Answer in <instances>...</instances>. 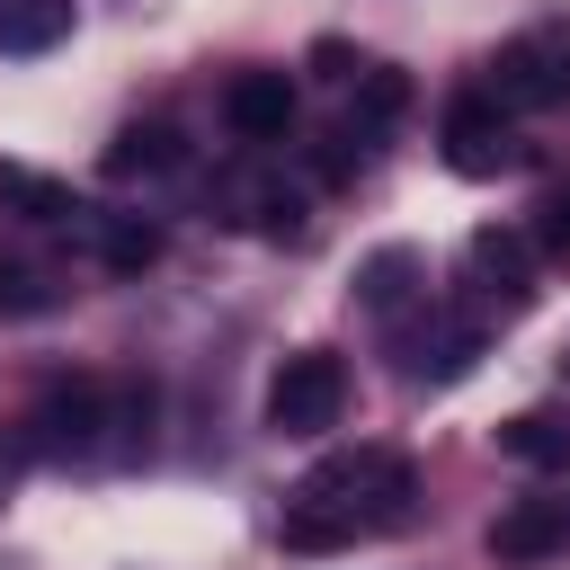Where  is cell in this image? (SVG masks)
<instances>
[{
  "label": "cell",
  "instance_id": "1",
  "mask_svg": "<svg viewBox=\"0 0 570 570\" xmlns=\"http://www.w3.org/2000/svg\"><path fill=\"white\" fill-rule=\"evenodd\" d=\"M410 508H419L410 454L356 445V454H330V463L303 472V490L285 499V525H276V534H285V552H347V543H365V534L410 525Z\"/></svg>",
  "mask_w": 570,
  "mask_h": 570
},
{
  "label": "cell",
  "instance_id": "2",
  "mask_svg": "<svg viewBox=\"0 0 570 570\" xmlns=\"http://www.w3.org/2000/svg\"><path fill=\"white\" fill-rule=\"evenodd\" d=\"M338 410H347V365L330 347H294L267 383V428L276 436H321V428H338Z\"/></svg>",
  "mask_w": 570,
  "mask_h": 570
},
{
  "label": "cell",
  "instance_id": "3",
  "mask_svg": "<svg viewBox=\"0 0 570 570\" xmlns=\"http://www.w3.org/2000/svg\"><path fill=\"white\" fill-rule=\"evenodd\" d=\"M499 98L508 107H570V18H543L499 45Z\"/></svg>",
  "mask_w": 570,
  "mask_h": 570
},
{
  "label": "cell",
  "instance_id": "4",
  "mask_svg": "<svg viewBox=\"0 0 570 570\" xmlns=\"http://www.w3.org/2000/svg\"><path fill=\"white\" fill-rule=\"evenodd\" d=\"M436 142H445V169H463V178H499V169L517 160L508 98H499V89H463V98H445Z\"/></svg>",
  "mask_w": 570,
  "mask_h": 570
},
{
  "label": "cell",
  "instance_id": "5",
  "mask_svg": "<svg viewBox=\"0 0 570 570\" xmlns=\"http://www.w3.org/2000/svg\"><path fill=\"white\" fill-rule=\"evenodd\" d=\"M36 436V454H53V463H71V454H89L98 445V428H107V392L89 383V374H71V383H53L45 401H36V419H27Z\"/></svg>",
  "mask_w": 570,
  "mask_h": 570
},
{
  "label": "cell",
  "instance_id": "6",
  "mask_svg": "<svg viewBox=\"0 0 570 570\" xmlns=\"http://www.w3.org/2000/svg\"><path fill=\"white\" fill-rule=\"evenodd\" d=\"M472 365H481V321L428 312L419 330H401V374H410V383H463Z\"/></svg>",
  "mask_w": 570,
  "mask_h": 570
},
{
  "label": "cell",
  "instance_id": "7",
  "mask_svg": "<svg viewBox=\"0 0 570 570\" xmlns=\"http://www.w3.org/2000/svg\"><path fill=\"white\" fill-rule=\"evenodd\" d=\"M561 552H570V499H517L508 517H490V561L534 570V561H561Z\"/></svg>",
  "mask_w": 570,
  "mask_h": 570
},
{
  "label": "cell",
  "instance_id": "8",
  "mask_svg": "<svg viewBox=\"0 0 570 570\" xmlns=\"http://www.w3.org/2000/svg\"><path fill=\"white\" fill-rule=\"evenodd\" d=\"M223 125H232L240 142H285V125H294V80H285V71H232Z\"/></svg>",
  "mask_w": 570,
  "mask_h": 570
},
{
  "label": "cell",
  "instance_id": "9",
  "mask_svg": "<svg viewBox=\"0 0 570 570\" xmlns=\"http://www.w3.org/2000/svg\"><path fill=\"white\" fill-rule=\"evenodd\" d=\"M472 276H481V285H490V294H499V303L517 312V303L534 294V249H525L517 232L481 223V232H472Z\"/></svg>",
  "mask_w": 570,
  "mask_h": 570
},
{
  "label": "cell",
  "instance_id": "10",
  "mask_svg": "<svg viewBox=\"0 0 570 570\" xmlns=\"http://www.w3.org/2000/svg\"><path fill=\"white\" fill-rule=\"evenodd\" d=\"M499 454L525 463V472H570V428L552 410H525V419H499Z\"/></svg>",
  "mask_w": 570,
  "mask_h": 570
},
{
  "label": "cell",
  "instance_id": "11",
  "mask_svg": "<svg viewBox=\"0 0 570 570\" xmlns=\"http://www.w3.org/2000/svg\"><path fill=\"white\" fill-rule=\"evenodd\" d=\"M71 36V0H0V53H53Z\"/></svg>",
  "mask_w": 570,
  "mask_h": 570
},
{
  "label": "cell",
  "instance_id": "12",
  "mask_svg": "<svg viewBox=\"0 0 570 570\" xmlns=\"http://www.w3.org/2000/svg\"><path fill=\"white\" fill-rule=\"evenodd\" d=\"M187 160V142L169 134V125H125L116 142H107V178H160V169H178Z\"/></svg>",
  "mask_w": 570,
  "mask_h": 570
},
{
  "label": "cell",
  "instance_id": "13",
  "mask_svg": "<svg viewBox=\"0 0 570 570\" xmlns=\"http://www.w3.org/2000/svg\"><path fill=\"white\" fill-rule=\"evenodd\" d=\"M0 205L9 214H27V223H71L80 205H71V187L62 178H45V169H27V160H0Z\"/></svg>",
  "mask_w": 570,
  "mask_h": 570
},
{
  "label": "cell",
  "instance_id": "14",
  "mask_svg": "<svg viewBox=\"0 0 570 570\" xmlns=\"http://www.w3.org/2000/svg\"><path fill=\"white\" fill-rule=\"evenodd\" d=\"M401 116H410V71L356 62V125H401Z\"/></svg>",
  "mask_w": 570,
  "mask_h": 570
},
{
  "label": "cell",
  "instance_id": "15",
  "mask_svg": "<svg viewBox=\"0 0 570 570\" xmlns=\"http://www.w3.org/2000/svg\"><path fill=\"white\" fill-rule=\"evenodd\" d=\"M98 258H107V267H116V276H142V267H151V258H160V232H151V223H142V214H116V223H107V232H98Z\"/></svg>",
  "mask_w": 570,
  "mask_h": 570
},
{
  "label": "cell",
  "instance_id": "16",
  "mask_svg": "<svg viewBox=\"0 0 570 570\" xmlns=\"http://www.w3.org/2000/svg\"><path fill=\"white\" fill-rule=\"evenodd\" d=\"M240 205H249V214H240L249 232H267V240H303V196H294V187H240Z\"/></svg>",
  "mask_w": 570,
  "mask_h": 570
},
{
  "label": "cell",
  "instance_id": "17",
  "mask_svg": "<svg viewBox=\"0 0 570 570\" xmlns=\"http://www.w3.org/2000/svg\"><path fill=\"white\" fill-rule=\"evenodd\" d=\"M410 276H419V258H410V249H374V258H365V276H356V303H365V312H392V303L410 294Z\"/></svg>",
  "mask_w": 570,
  "mask_h": 570
},
{
  "label": "cell",
  "instance_id": "18",
  "mask_svg": "<svg viewBox=\"0 0 570 570\" xmlns=\"http://www.w3.org/2000/svg\"><path fill=\"white\" fill-rule=\"evenodd\" d=\"M45 303H53V285L36 267H0V312H45Z\"/></svg>",
  "mask_w": 570,
  "mask_h": 570
},
{
  "label": "cell",
  "instance_id": "19",
  "mask_svg": "<svg viewBox=\"0 0 570 570\" xmlns=\"http://www.w3.org/2000/svg\"><path fill=\"white\" fill-rule=\"evenodd\" d=\"M534 240H543L552 258H570V187H561V196L543 205V223H534Z\"/></svg>",
  "mask_w": 570,
  "mask_h": 570
},
{
  "label": "cell",
  "instance_id": "20",
  "mask_svg": "<svg viewBox=\"0 0 570 570\" xmlns=\"http://www.w3.org/2000/svg\"><path fill=\"white\" fill-rule=\"evenodd\" d=\"M0 490H9V463H0Z\"/></svg>",
  "mask_w": 570,
  "mask_h": 570
}]
</instances>
